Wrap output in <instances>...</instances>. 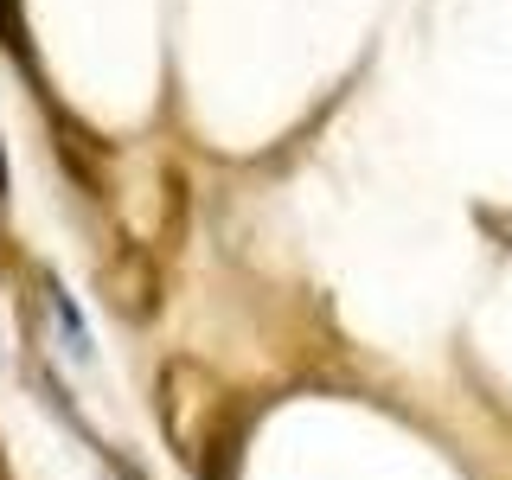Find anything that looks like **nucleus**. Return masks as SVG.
<instances>
[{
	"label": "nucleus",
	"instance_id": "1",
	"mask_svg": "<svg viewBox=\"0 0 512 480\" xmlns=\"http://www.w3.org/2000/svg\"><path fill=\"white\" fill-rule=\"evenodd\" d=\"M96 288H103L109 314L128 320V327H148V320L160 314V301H167V282H160V263L141 244H116L103 256V276H96Z\"/></svg>",
	"mask_w": 512,
	"mask_h": 480
},
{
	"label": "nucleus",
	"instance_id": "2",
	"mask_svg": "<svg viewBox=\"0 0 512 480\" xmlns=\"http://www.w3.org/2000/svg\"><path fill=\"white\" fill-rule=\"evenodd\" d=\"M52 135H58V160H64V173H71L84 192H103V160L109 148L90 135V128H77L64 109H52Z\"/></svg>",
	"mask_w": 512,
	"mask_h": 480
},
{
	"label": "nucleus",
	"instance_id": "3",
	"mask_svg": "<svg viewBox=\"0 0 512 480\" xmlns=\"http://www.w3.org/2000/svg\"><path fill=\"white\" fill-rule=\"evenodd\" d=\"M0 45L13 52L20 71H32V52H26V20H20V0H0Z\"/></svg>",
	"mask_w": 512,
	"mask_h": 480
},
{
	"label": "nucleus",
	"instance_id": "4",
	"mask_svg": "<svg viewBox=\"0 0 512 480\" xmlns=\"http://www.w3.org/2000/svg\"><path fill=\"white\" fill-rule=\"evenodd\" d=\"M109 461H116V480H148V474H141V468H128L122 455H109Z\"/></svg>",
	"mask_w": 512,
	"mask_h": 480
}]
</instances>
